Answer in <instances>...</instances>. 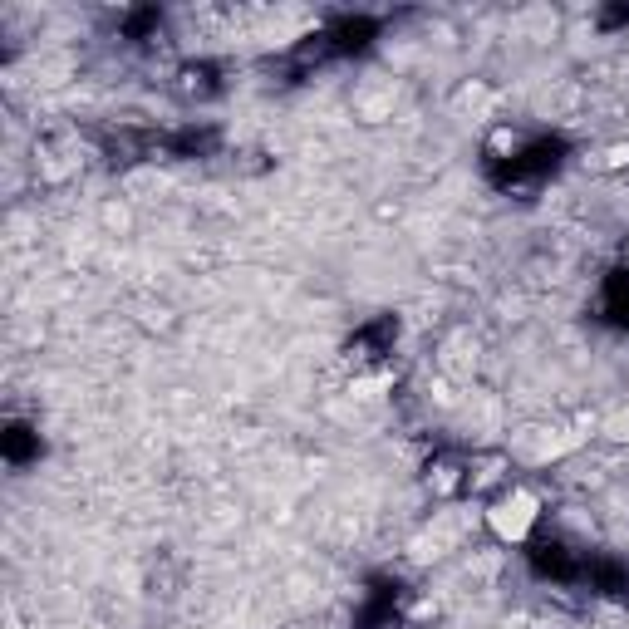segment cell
I'll return each instance as SVG.
<instances>
[{"mask_svg":"<svg viewBox=\"0 0 629 629\" xmlns=\"http://www.w3.org/2000/svg\"><path fill=\"white\" fill-rule=\"evenodd\" d=\"M482 516H487V531H492L502 546H521V541L536 531V521H541V497L526 492V487H507Z\"/></svg>","mask_w":629,"mask_h":629,"instance_id":"cell-1","label":"cell"}]
</instances>
